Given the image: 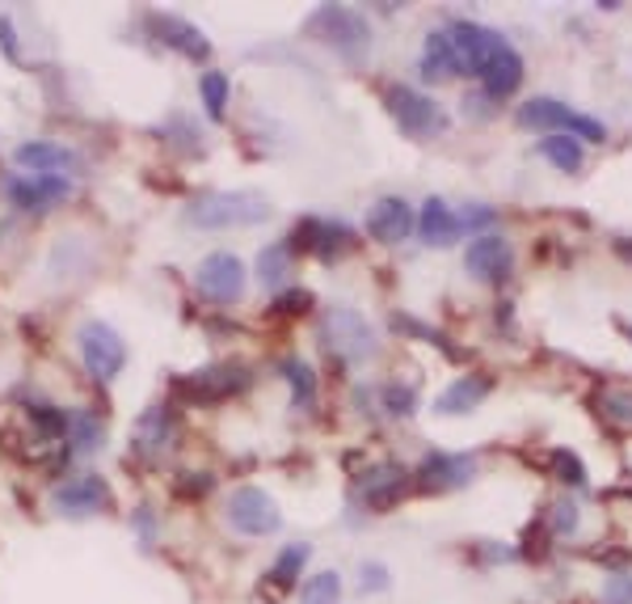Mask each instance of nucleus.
<instances>
[{"mask_svg":"<svg viewBox=\"0 0 632 604\" xmlns=\"http://www.w3.org/2000/svg\"><path fill=\"white\" fill-rule=\"evenodd\" d=\"M270 220V203L258 191H215L199 194L194 203H186L182 224L194 233H224V229H249Z\"/></svg>","mask_w":632,"mask_h":604,"instance_id":"1","label":"nucleus"},{"mask_svg":"<svg viewBox=\"0 0 632 604\" xmlns=\"http://www.w3.org/2000/svg\"><path fill=\"white\" fill-rule=\"evenodd\" d=\"M443 34H447V43H451V51H456L460 76H476V81H481V73L490 68L502 51L511 47L506 34L485 30V25H472V22H447Z\"/></svg>","mask_w":632,"mask_h":604,"instance_id":"2","label":"nucleus"},{"mask_svg":"<svg viewBox=\"0 0 632 604\" xmlns=\"http://www.w3.org/2000/svg\"><path fill=\"white\" fill-rule=\"evenodd\" d=\"M308 34L325 39L329 47L351 55V60H358V55L367 51V43H372V25L363 22L354 9H346V4H321V9L308 18Z\"/></svg>","mask_w":632,"mask_h":604,"instance_id":"3","label":"nucleus"},{"mask_svg":"<svg viewBox=\"0 0 632 604\" xmlns=\"http://www.w3.org/2000/svg\"><path fill=\"white\" fill-rule=\"evenodd\" d=\"M254 385V372L245 363H207L190 377H178L173 389L186 398V402H224V398H236Z\"/></svg>","mask_w":632,"mask_h":604,"instance_id":"4","label":"nucleus"},{"mask_svg":"<svg viewBox=\"0 0 632 604\" xmlns=\"http://www.w3.org/2000/svg\"><path fill=\"white\" fill-rule=\"evenodd\" d=\"M388 110H393L400 131L414 136V140H430V136H443L447 131V110L435 97L418 94V89L393 85V89H388Z\"/></svg>","mask_w":632,"mask_h":604,"instance_id":"5","label":"nucleus"},{"mask_svg":"<svg viewBox=\"0 0 632 604\" xmlns=\"http://www.w3.org/2000/svg\"><path fill=\"white\" fill-rule=\"evenodd\" d=\"M325 347L329 356H338L342 363H363L372 360L375 351V339H372V326H367V317L354 314V309H333L325 317Z\"/></svg>","mask_w":632,"mask_h":604,"instance_id":"6","label":"nucleus"},{"mask_svg":"<svg viewBox=\"0 0 632 604\" xmlns=\"http://www.w3.org/2000/svg\"><path fill=\"white\" fill-rule=\"evenodd\" d=\"M228 520H233L236 532H245V537H270V532L282 529V511L279 504L258 490V486H240L233 490V499H228Z\"/></svg>","mask_w":632,"mask_h":604,"instance_id":"7","label":"nucleus"},{"mask_svg":"<svg viewBox=\"0 0 632 604\" xmlns=\"http://www.w3.org/2000/svg\"><path fill=\"white\" fill-rule=\"evenodd\" d=\"M81 356H85V368L94 381H115L127 368V342L118 339L106 321H89V326H81Z\"/></svg>","mask_w":632,"mask_h":604,"instance_id":"8","label":"nucleus"},{"mask_svg":"<svg viewBox=\"0 0 632 604\" xmlns=\"http://www.w3.org/2000/svg\"><path fill=\"white\" fill-rule=\"evenodd\" d=\"M469 275L476 284H485V288H497V284H506L511 279V271H515V254H511V242L506 237H497V233H485V237H476L469 245Z\"/></svg>","mask_w":632,"mask_h":604,"instance_id":"9","label":"nucleus"},{"mask_svg":"<svg viewBox=\"0 0 632 604\" xmlns=\"http://www.w3.org/2000/svg\"><path fill=\"white\" fill-rule=\"evenodd\" d=\"M199 292L215 305H233L245 292V266L236 254H211L199 266Z\"/></svg>","mask_w":632,"mask_h":604,"instance_id":"10","label":"nucleus"},{"mask_svg":"<svg viewBox=\"0 0 632 604\" xmlns=\"http://www.w3.org/2000/svg\"><path fill=\"white\" fill-rule=\"evenodd\" d=\"M51 504L60 516H72V520H81V516H94L110 504V486L101 483L97 474H81V478H68V483L55 486V495H51Z\"/></svg>","mask_w":632,"mask_h":604,"instance_id":"11","label":"nucleus"},{"mask_svg":"<svg viewBox=\"0 0 632 604\" xmlns=\"http://www.w3.org/2000/svg\"><path fill=\"white\" fill-rule=\"evenodd\" d=\"M367 233H372L375 242H384V245L405 242V237L414 233V208H409L405 199H397V194L375 199L372 212H367Z\"/></svg>","mask_w":632,"mask_h":604,"instance_id":"12","label":"nucleus"},{"mask_svg":"<svg viewBox=\"0 0 632 604\" xmlns=\"http://www.w3.org/2000/svg\"><path fill=\"white\" fill-rule=\"evenodd\" d=\"M476 474L472 457H460V453H430V457L418 465V486L421 490H460Z\"/></svg>","mask_w":632,"mask_h":604,"instance_id":"13","label":"nucleus"},{"mask_svg":"<svg viewBox=\"0 0 632 604\" xmlns=\"http://www.w3.org/2000/svg\"><path fill=\"white\" fill-rule=\"evenodd\" d=\"M414 233H418L430 250H447V245L460 242V233H464V229H460V220H456V212L447 208L443 199H426L418 220H414Z\"/></svg>","mask_w":632,"mask_h":604,"instance_id":"14","label":"nucleus"},{"mask_svg":"<svg viewBox=\"0 0 632 604\" xmlns=\"http://www.w3.org/2000/svg\"><path fill=\"white\" fill-rule=\"evenodd\" d=\"M22 170H34V178H64V170H76V152L64 145H51V140H30L18 148L13 157Z\"/></svg>","mask_w":632,"mask_h":604,"instance_id":"15","label":"nucleus"},{"mask_svg":"<svg viewBox=\"0 0 632 604\" xmlns=\"http://www.w3.org/2000/svg\"><path fill=\"white\" fill-rule=\"evenodd\" d=\"M68 191V178H13L9 182V199L25 212H47L55 203H64Z\"/></svg>","mask_w":632,"mask_h":604,"instance_id":"16","label":"nucleus"},{"mask_svg":"<svg viewBox=\"0 0 632 604\" xmlns=\"http://www.w3.org/2000/svg\"><path fill=\"white\" fill-rule=\"evenodd\" d=\"M493 381L485 372H469V377H460V381H451V385L435 398V414H469L476 411L485 398H490Z\"/></svg>","mask_w":632,"mask_h":604,"instance_id":"17","label":"nucleus"},{"mask_svg":"<svg viewBox=\"0 0 632 604\" xmlns=\"http://www.w3.org/2000/svg\"><path fill=\"white\" fill-rule=\"evenodd\" d=\"M152 30H157V39H161L169 51H178V55H186V60H199V64L211 60V43L203 39V30L190 25L186 18H169V13H164V18H157Z\"/></svg>","mask_w":632,"mask_h":604,"instance_id":"18","label":"nucleus"},{"mask_svg":"<svg viewBox=\"0 0 632 604\" xmlns=\"http://www.w3.org/2000/svg\"><path fill=\"white\" fill-rule=\"evenodd\" d=\"M173 414H169V406H148V411L140 414V423H136V435H131V448L136 453H143V457H161L164 448L173 444Z\"/></svg>","mask_w":632,"mask_h":604,"instance_id":"19","label":"nucleus"},{"mask_svg":"<svg viewBox=\"0 0 632 604\" xmlns=\"http://www.w3.org/2000/svg\"><path fill=\"white\" fill-rule=\"evenodd\" d=\"M400 490H405V469L400 465H375L372 474L363 478V486H358V499L367 508H393L400 499Z\"/></svg>","mask_w":632,"mask_h":604,"instance_id":"20","label":"nucleus"},{"mask_svg":"<svg viewBox=\"0 0 632 604\" xmlns=\"http://www.w3.org/2000/svg\"><path fill=\"white\" fill-rule=\"evenodd\" d=\"M481 85H485V97H493V102L511 97L518 85H523V55H518L515 47H506L490 68L481 73Z\"/></svg>","mask_w":632,"mask_h":604,"instance_id":"21","label":"nucleus"},{"mask_svg":"<svg viewBox=\"0 0 632 604\" xmlns=\"http://www.w3.org/2000/svg\"><path fill=\"white\" fill-rule=\"evenodd\" d=\"M574 110L557 97H532L515 110V123L523 131H548V127H569Z\"/></svg>","mask_w":632,"mask_h":604,"instance_id":"22","label":"nucleus"},{"mask_svg":"<svg viewBox=\"0 0 632 604\" xmlns=\"http://www.w3.org/2000/svg\"><path fill=\"white\" fill-rule=\"evenodd\" d=\"M421 76L430 81V85H443V81H456L460 76V64H456V51L447 43L443 30H435L430 39H426V51H421Z\"/></svg>","mask_w":632,"mask_h":604,"instance_id":"23","label":"nucleus"},{"mask_svg":"<svg viewBox=\"0 0 632 604\" xmlns=\"http://www.w3.org/2000/svg\"><path fill=\"white\" fill-rule=\"evenodd\" d=\"M106 444V432H101V418L89 411H72L68 414V453H81L89 457Z\"/></svg>","mask_w":632,"mask_h":604,"instance_id":"24","label":"nucleus"},{"mask_svg":"<svg viewBox=\"0 0 632 604\" xmlns=\"http://www.w3.org/2000/svg\"><path fill=\"white\" fill-rule=\"evenodd\" d=\"M539 157H544V161H553L561 173L582 170V140H574L569 131H553V136H544V140H539Z\"/></svg>","mask_w":632,"mask_h":604,"instance_id":"25","label":"nucleus"},{"mask_svg":"<svg viewBox=\"0 0 632 604\" xmlns=\"http://www.w3.org/2000/svg\"><path fill=\"white\" fill-rule=\"evenodd\" d=\"M342 601V580L338 571H317L300 592V604H338Z\"/></svg>","mask_w":632,"mask_h":604,"instance_id":"26","label":"nucleus"},{"mask_svg":"<svg viewBox=\"0 0 632 604\" xmlns=\"http://www.w3.org/2000/svg\"><path fill=\"white\" fill-rule=\"evenodd\" d=\"M282 377L291 381L300 406H312V402H317V372H312L304 360H282Z\"/></svg>","mask_w":632,"mask_h":604,"instance_id":"27","label":"nucleus"},{"mask_svg":"<svg viewBox=\"0 0 632 604\" xmlns=\"http://www.w3.org/2000/svg\"><path fill=\"white\" fill-rule=\"evenodd\" d=\"M228 76L224 73H203V85H199V94H203V106H207V115L215 123L224 119V110H228Z\"/></svg>","mask_w":632,"mask_h":604,"instance_id":"28","label":"nucleus"},{"mask_svg":"<svg viewBox=\"0 0 632 604\" xmlns=\"http://www.w3.org/2000/svg\"><path fill=\"white\" fill-rule=\"evenodd\" d=\"M291 245L279 242V245H270V250H261V263H258V279L266 284V288H275V284H282V275L291 271Z\"/></svg>","mask_w":632,"mask_h":604,"instance_id":"29","label":"nucleus"},{"mask_svg":"<svg viewBox=\"0 0 632 604\" xmlns=\"http://www.w3.org/2000/svg\"><path fill=\"white\" fill-rule=\"evenodd\" d=\"M308 554H312V550H308V541H296V545H287V550L279 554V562H275V583H279V587L296 583V575L304 571Z\"/></svg>","mask_w":632,"mask_h":604,"instance_id":"30","label":"nucleus"},{"mask_svg":"<svg viewBox=\"0 0 632 604\" xmlns=\"http://www.w3.org/2000/svg\"><path fill=\"white\" fill-rule=\"evenodd\" d=\"M599 406H603V414H608L611 423L632 427V389H603Z\"/></svg>","mask_w":632,"mask_h":604,"instance_id":"31","label":"nucleus"},{"mask_svg":"<svg viewBox=\"0 0 632 604\" xmlns=\"http://www.w3.org/2000/svg\"><path fill=\"white\" fill-rule=\"evenodd\" d=\"M553 469H557V478H561L565 486H578V490L586 486V465H582V457H578V453L557 448V453H553Z\"/></svg>","mask_w":632,"mask_h":604,"instance_id":"32","label":"nucleus"},{"mask_svg":"<svg viewBox=\"0 0 632 604\" xmlns=\"http://www.w3.org/2000/svg\"><path fill=\"white\" fill-rule=\"evenodd\" d=\"M393 326H397L400 335H414V339H426V342H430V347H443L447 356H456V347H451V342H447L443 335H439V330H430V326H421V321H414V317L397 314V317H393Z\"/></svg>","mask_w":632,"mask_h":604,"instance_id":"33","label":"nucleus"},{"mask_svg":"<svg viewBox=\"0 0 632 604\" xmlns=\"http://www.w3.org/2000/svg\"><path fill=\"white\" fill-rule=\"evenodd\" d=\"M308 309H312V292H300V288L282 292V296L270 300V314H279V317H296V314H308Z\"/></svg>","mask_w":632,"mask_h":604,"instance_id":"34","label":"nucleus"},{"mask_svg":"<svg viewBox=\"0 0 632 604\" xmlns=\"http://www.w3.org/2000/svg\"><path fill=\"white\" fill-rule=\"evenodd\" d=\"M578 520H582V516H578V504H574V499H557V508H553V532H557V537H574V532H578Z\"/></svg>","mask_w":632,"mask_h":604,"instance_id":"35","label":"nucleus"},{"mask_svg":"<svg viewBox=\"0 0 632 604\" xmlns=\"http://www.w3.org/2000/svg\"><path fill=\"white\" fill-rule=\"evenodd\" d=\"M569 136H574V140L599 145V140H608V127L599 119H590V115H574V119H569Z\"/></svg>","mask_w":632,"mask_h":604,"instance_id":"36","label":"nucleus"},{"mask_svg":"<svg viewBox=\"0 0 632 604\" xmlns=\"http://www.w3.org/2000/svg\"><path fill=\"white\" fill-rule=\"evenodd\" d=\"M384 406H388V414H414V389H405V385H384Z\"/></svg>","mask_w":632,"mask_h":604,"instance_id":"37","label":"nucleus"},{"mask_svg":"<svg viewBox=\"0 0 632 604\" xmlns=\"http://www.w3.org/2000/svg\"><path fill=\"white\" fill-rule=\"evenodd\" d=\"M388 571L379 566V562H367V566H358V587L363 592H388Z\"/></svg>","mask_w":632,"mask_h":604,"instance_id":"38","label":"nucleus"},{"mask_svg":"<svg viewBox=\"0 0 632 604\" xmlns=\"http://www.w3.org/2000/svg\"><path fill=\"white\" fill-rule=\"evenodd\" d=\"M456 220H460V229H490L493 220H497V212L485 208V203H469Z\"/></svg>","mask_w":632,"mask_h":604,"instance_id":"39","label":"nucleus"},{"mask_svg":"<svg viewBox=\"0 0 632 604\" xmlns=\"http://www.w3.org/2000/svg\"><path fill=\"white\" fill-rule=\"evenodd\" d=\"M603 604H632V580L629 575H615L603 583Z\"/></svg>","mask_w":632,"mask_h":604,"instance_id":"40","label":"nucleus"},{"mask_svg":"<svg viewBox=\"0 0 632 604\" xmlns=\"http://www.w3.org/2000/svg\"><path fill=\"white\" fill-rule=\"evenodd\" d=\"M0 43H4V55H9L13 64H22V47H18V34H13V22H9V18H0Z\"/></svg>","mask_w":632,"mask_h":604,"instance_id":"41","label":"nucleus"},{"mask_svg":"<svg viewBox=\"0 0 632 604\" xmlns=\"http://www.w3.org/2000/svg\"><path fill=\"white\" fill-rule=\"evenodd\" d=\"M203 490H211L207 474H194V478H186V483L178 486V495H182V499H190V495H203Z\"/></svg>","mask_w":632,"mask_h":604,"instance_id":"42","label":"nucleus"},{"mask_svg":"<svg viewBox=\"0 0 632 604\" xmlns=\"http://www.w3.org/2000/svg\"><path fill=\"white\" fill-rule=\"evenodd\" d=\"M615 254H624V258H632V242H615Z\"/></svg>","mask_w":632,"mask_h":604,"instance_id":"43","label":"nucleus"},{"mask_svg":"<svg viewBox=\"0 0 632 604\" xmlns=\"http://www.w3.org/2000/svg\"><path fill=\"white\" fill-rule=\"evenodd\" d=\"M629 339H632V330H629Z\"/></svg>","mask_w":632,"mask_h":604,"instance_id":"44","label":"nucleus"}]
</instances>
